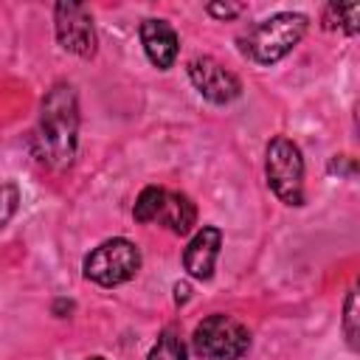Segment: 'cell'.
I'll return each mask as SVG.
<instances>
[{"label": "cell", "instance_id": "8fae6325", "mask_svg": "<svg viewBox=\"0 0 360 360\" xmlns=\"http://www.w3.org/2000/svg\"><path fill=\"white\" fill-rule=\"evenodd\" d=\"M323 28H340L346 34H357L360 28V3H329L323 8Z\"/></svg>", "mask_w": 360, "mask_h": 360}, {"label": "cell", "instance_id": "9a60e30c", "mask_svg": "<svg viewBox=\"0 0 360 360\" xmlns=\"http://www.w3.org/2000/svg\"><path fill=\"white\" fill-rule=\"evenodd\" d=\"M20 205V188L14 183H3L0 186V228L8 225V219L17 214Z\"/></svg>", "mask_w": 360, "mask_h": 360}, {"label": "cell", "instance_id": "8992f818", "mask_svg": "<svg viewBox=\"0 0 360 360\" xmlns=\"http://www.w3.org/2000/svg\"><path fill=\"white\" fill-rule=\"evenodd\" d=\"M53 22H56V39L65 51L76 56L96 53V28H93V14L87 6L62 0L53 8Z\"/></svg>", "mask_w": 360, "mask_h": 360}, {"label": "cell", "instance_id": "ac0fdd59", "mask_svg": "<svg viewBox=\"0 0 360 360\" xmlns=\"http://www.w3.org/2000/svg\"><path fill=\"white\" fill-rule=\"evenodd\" d=\"M90 360H104V357H90Z\"/></svg>", "mask_w": 360, "mask_h": 360}, {"label": "cell", "instance_id": "5bb4252c", "mask_svg": "<svg viewBox=\"0 0 360 360\" xmlns=\"http://www.w3.org/2000/svg\"><path fill=\"white\" fill-rule=\"evenodd\" d=\"M360 315H357V290H352L346 295V304H343V332H346V340L352 349H357V338H360Z\"/></svg>", "mask_w": 360, "mask_h": 360}, {"label": "cell", "instance_id": "5b68a950", "mask_svg": "<svg viewBox=\"0 0 360 360\" xmlns=\"http://www.w3.org/2000/svg\"><path fill=\"white\" fill-rule=\"evenodd\" d=\"M141 267V250L124 236L107 239L93 248L84 259V276L101 287H115L129 281Z\"/></svg>", "mask_w": 360, "mask_h": 360}, {"label": "cell", "instance_id": "277c9868", "mask_svg": "<svg viewBox=\"0 0 360 360\" xmlns=\"http://www.w3.org/2000/svg\"><path fill=\"white\" fill-rule=\"evenodd\" d=\"M194 352L208 360H239L250 349V332L231 315H208L191 335Z\"/></svg>", "mask_w": 360, "mask_h": 360}, {"label": "cell", "instance_id": "9c48e42d", "mask_svg": "<svg viewBox=\"0 0 360 360\" xmlns=\"http://www.w3.org/2000/svg\"><path fill=\"white\" fill-rule=\"evenodd\" d=\"M141 42L149 62L160 70L172 68L177 59V34L166 20H143L141 22Z\"/></svg>", "mask_w": 360, "mask_h": 360}, {"label": "cell", "instance_id": "30bf717a", "mask_svg": "<svg viewBox=\"0 0 360 360\" xmlns=\"http://www.w3.org/2000/svg\"><path fill=\"white\" fill-rule=\"evenodd\" d=\"M155 222H163L172 233L186 236L194 228V222H197V208H194V202H191L188 194H183V191H166L163 205H160Z\"/></svg>", "mask_w": 360, "mask_h": 360}, {"label": "cell", "instance_id": "7c38bea8", "mask_svg": "<svg viewBox=\"0 0 360 360\" xmlns=\"http://www.w3.org/2000/svg\"><path fill=\"white\" fill-rule=\"evenodd\" d=\"M163 197H166V188L160 186H146L138 200H135V208H132V217L138 222H155L158 219V211L163 205Z\"/></svg>", "mask_w": 360, "mask_h": 360}, {"label": "cell", "instance_id": "e0dca14e", "mask_svg": "<svg viewBox=\"0 0 360 360\" xmlns=\"http://www.w3.org/2000/svg\"><path fill=\"white\" fill-rule=\"evenodd\" d=\"M188 292H191V290H188V284H186V281H177V284H174V301H177V304L188 301Z\"/></svg>", "mask_w": 360, "mask_h": 360}, {"label": "cell", "instance_id": "ba28073f", "mask_svg": "<svg viewBox=\"0 0 360 360\" xmlns=\"http://www.w3.org/2000/svg\"><path fill=\"white\" fill-rule=\"evenodd\" d=\"M219 248H222V231L214 228V225H205L200 228L186 253H183V267L188 270L191 278H200V281H208L214 276V264H217V256H219Z\"/></svg>", "mask_w": 360, "mask_h": 360}, {"label": "cell", "instance_id": "2e32d148", "mask_svg": "<svg viewBox=\"0 0 360 360\" xmlns=\"http://www.w3.org/2000/svg\"><path fill=\"white\" fill-rule=\"evenodd\" d=\"M205 11H208L211 17L231 20V17L242 14V11H245V6H242V3H208V6H205Z\"/></svg>", "mask_w": 360, "mask_h": 360}, {"label": "cell", "instance_id": "6da1fadb", "mask_svg": "<svg viewBox=\"0 0 360 360\" xmlns=\"http://www.w3.org/2000/svg\"><path fill=\"white\" fill-rule=\"evenodd\" d=\"M79 143V101L76 90L68 82H56L39 107V121L34 132V149L37 158L62 172L73 163Z\"/></svg>", "mask_w": 360, "mask_h": 360}, {"label": "cell", "instance_id": "52a82bcc", "mask_svg": "<svg viewBox=\"0 0 360 360\" xmlns=\"http://www.w3.org/2000/svg\"><path fill=\"white\" fill-rule=\"evenodd\" d=\"M188 79L197 93L211 104H231L242 93V82L214 56H194L188 62Z\"/></svg>", "mask_w": 360, "mask_h": 360}, {"label": "cell", "instance_id": "7a4b0ae2", "mask_svg": "<svg viewBox=\"0 0 360 360\" xmlns=\"http://www.w3.org/2000/svg\"><path fill=\"white\" fill-rule=\"evenodd\" d=\"M307 25L309 20L298 11L273 14L248 31V37L242 39V51L259 65H273L301 42V37L307 34Z\"/></svg>", "mask_w": 360, "mask_h": 360}, {"label": "cell", "instance_id": "3957f363", "mask_svg": "<svg viewBox=\"0 0 360 360\" xmlns=\"http://www.w3.org/2000/svg\"><path fill=\"white\" fill-rule=\"evenodd\" d=\"M264 174H267V186L281 202L304 205V158L290 138L278 135L267 143Z\"/></svg>", "mask_w": 360, "mask_h": 360}, {"label": "cell", "instance_id": "4fadbf2b", "mask_svg": "<svg viewBox=\"0 0 360 360\" xmlns=\"http://www.w3.org/2000/svg\"><path fill=\"white\" fill-rule=\"evenodd\" d=\"M146 360H186V343L180 340V335L174 329H166L149 349Z\"/></svg>", "mask_w": 360, "mask_h": 360}]
</instances>
